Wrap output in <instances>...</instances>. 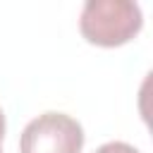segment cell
I'll return each mask as SVG.
<instances>
[{
    "label": "cell",
    "instance_id": "277c9868",
    "mask_svg": "<svg viewBox=\"0 0 153 153\" xmlns=\"http://www.w3.org/2000/svg\"><path fill=\"white\" fill-rule=\"evenodd\" d=\"M2 139H5V115L0 110V153H2Z\"/></svg>",
    "mask_w": 153,
    "mask_h": 153
},
{
    "label": "cell",
    "instance_id": "7a4b0ae2",
    "mask_svg": "<svg viewBox=\"0 0 153 153\" xmlns=\"http://www.w3.org/2000/svg\"><path fill=\"white\" fill-rule=\"evenodd\" d=\"M81 148L84 129L65 112L33 117L19 136V153H81Z\"/></svg>",
    "mask_w": 153,
    "mask_h": 153
},
{
    "label": "cell",
    "instance_id": "6da1fadb",
    "mask_svg": "<svg viewBox=\"0 0 153 153\" xmlns=\"http://www.w3.org/2000/svg\"><path fill=\"white\" fill-rule=\"evenodd\" d=\"M143 26V12L131 0H88L81 7L79 31L100 48L129 43Z\"/></svg>",
    "mask_w": 153,
    "mask_h": 153
},
{
    "label": "cell",
    "instance_id": "3957f363",
    "mask_svg": "<svg viewBox=\"0 0 153 153\" xmlns=\"http://www.w3.org/2000/svg\"><path fill=\"white\" fill-rule=\"evenodd\" d=\"M96 153H141V151L134 148L131 143H124V141H108V143L98 146Z\"/></svg>",
    "mask_w": 153,
    "mask_h": 153
}]
</instances>
